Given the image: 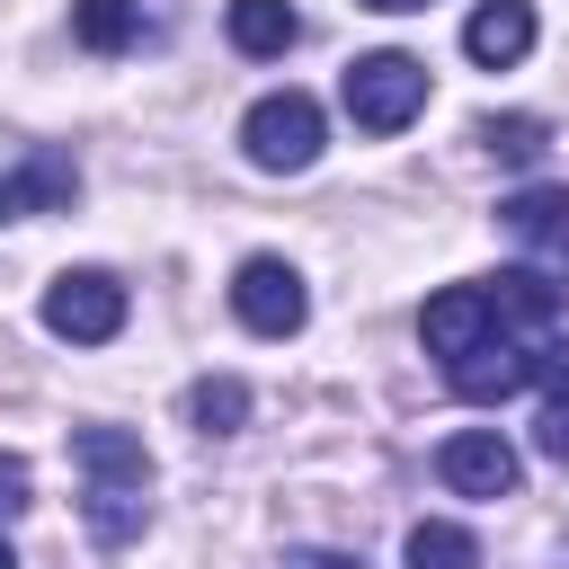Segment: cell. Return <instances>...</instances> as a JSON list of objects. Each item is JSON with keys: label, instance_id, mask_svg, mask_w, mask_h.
Listing matches in <instances>:
<instances>
[{"label": "cell", "instance_id": "obj_23", "mask_svg": "<svg viewBox=\"0 0 569 569\" xmlns=\"http://www.w3.org/2000/svg\"><path fill=\"white\" fill-rule=\"evenodd\" d=\"M0 569H18V551H9V533H0Z\"/></svg>", "mask_w": 569, "mask_h": 569}, {"label": "cell", "instance_id": "obj_2", "mask_svg": "<svg viewBox=\"0 0 569 569\" xmlns=\"http://www.w3.org/2000/svg\"><path fill=\"white\" fill-rule=\"evenodd\" d=\"M240 151H249V169H267V178H302V169L329 151L320 98H311V89H267V98L240 116Z\"/></svg>", "mask_w": 569, "mask_h": 569}, {"label": "cell", "instance_id": "obj_24", "mask_svg": "<svg viewBox=\"0 0 569 569\" xmlns=\"http://www.w3.org/2000/svg\"><path fill=\"white\" fill-rule=\"evenodd\" d=\"M560 258H569V240H560Z\"/></svg>", "mask_w": 569, "mask_h": 569}, {"label": "cell", "instance_id": "obj_4", "mask_svg": "<svg viewBox=\"0 0 569 569\" xmlns=\"http://www.w3.org/2000/svg\"><path fill=\"white\" fill-rule=\"evenodd\" d=\"M124 284L107 276V267H62L53 284H44V329L53 338H71V347H107L116 329H124Z\"/></svg>", "mask_w": 569, "mask_h": 569}, {"label": "cell", "instance_id": "obj_20", "mask_svg": "<svg viewBox=\"0 0 569 569\" xmlns=\"http://www.w3.org/2000/svg\"><path fill=\"white\" fill-rule=\"evenodd\" d=\"M533 445H542L551 462H569V400H542V418H533Z\"/></svg>", "mask_w": 569, "mask_h": 569}, {"label": "cell", "instance_id": "obj_19", "mask_svg": "<svg viewBox=\"0 0 569 569\" xmlns=\"http://www.w3.org/2000/svg\"><path fill=\"white\" fill-rule=\"evenodd\" d=\"M533 382H542L551 400H569V338H542V347H533Z\"/></svg>", "mask_w": 569, "mask_h": 569}, {"label": "cell", "instance_id": "obj_11", "mask_svg": "<svg viewBox=\"0 0 569 569\" xmlns=\"http://www.w3.org/2000/svg\"><path fill=\"white\" fill-rule=\"evenodd\" d=\"M480 293H489L498 329H551V320L569 311V293H560L542 267H498V276H480Z\"/></svg>", "mask_w": 569, "mask_h": 569}, {"label": "cell", "instance_id": "obj_21", "mask_svg": "<svg viewBox=\"0 0 569 569\" xmlns=\"http://www.w3.org/2000/svg\"><path fill=\"white\" fill-rule=\"evenodd\" d=\"M276 569H365V560H356V551H329V542H293Z\"/></svg>", "mask_w": 569, "mask_h": 569}, {"label": "cell", "instance_id": "obj_15", "mask_svg": "<svg viewBox=\"0 0 569 569\" xmlns=\"http://www.w3.org/2000/svg\"><path fill=\"white\" fill-rule=\"evenodd\" d=\"M142 36V0H71V44L80 53H124Z\"/></svg>", "mask_w": 569, "mask_h": 569}, {"label": "cell", "instance_id": "obj_17", "mask_svg": "<svg viewBox=\"0 0 569 569\" xmlns=\"http://www.w3.org/2000/svg\"><path fill=\"white\" fill-rule=\"evenodd\" d=\"M542 142H551V124H542V116H480V151H489V160L533 169V160H542Z\"/></svg>", "mask_w": 569, "mask_h": 569}, {"label": "cell", "instance_id": "obj_6", "mask_svg": "<svg viewBox=\"0 0 569 569\" xmlns=\"http://www.w3.org/2000/svg\"><path fill=\"white\" fill-rule=\"evenodd\" d=\"M71 204H80V160L62 142H27L18 160H0V222H36Z\"/></svg>", "mask_w": 569, "mask_h": 569}, {"label": "cell", "instance_id": "obj_9", "mask_svg": "<svg viewBox=\"0 0 569 569\" xmlns=\"http://www.w3.org/2000/svg\"><path fill=\"white\" fill-rule=\"evenodd\" d=\"M525 382H533V347H516L507 329H498V338H480L471 356H453V365H445V391H453V400H471V409L516 400Z\"/></svg>", "mask_w": 569, "mask_h": 569}, {"label": "cell", "instance_id": "obj_16", "mask_svg": "<svg viewBox=\"0 0 569 569\" xmlns=\"http://www.w3.org/2000/svg\"><path fill=\"white\" fill-rule=\"evenodd\" d=\"M498 222H507L516 240H569V187H516V196L498 204Z\"/></svg>", "mask_w": 569, "mask_h": 569}, {"label": "cell", "instance_id": "obj_14", "mask_svg": "<svg viewBox=\"0 0 569 569\" xmlns=\"http://www.w3.org/2000/svg\"><path fill=\"white\" fill-rule=\"evenodd\" d=\"M187 427H196V436H240V427H249V382H240V373L187 382Z\"/></svg>", "mask_w": 569, "mask_h": 569}, {"label": "cell", "instance_id": "obj_7", "mask_svg": "<svg viewBox=\"0 0 569 569\" xmlns=\"http://www.w3.org/2000/svg\"><path fill=\"white\" fill-rule=\"evenodd\" d=\"M436 480H445L453 498H516L525 453H516L498 427H453V436L436 445Z\"/></svg>", "mask_w": 569, "mask_h": 569}, {"label": "cell", "instance_id": "obj_13", "mask_svg": "<svg viewBox=\"0 0 569 569\" xmlns=\"http://www.w3.org/2000/svg\"><path fill=\"white\" fill-rule=\"evenodd\" d=\"M400 569H480V533L453 516H418L400 542Z\"/></svg>", "mask_w": 569, "mask_h": 569}, {"label": "cell", "instance_id": "obj_8", "mask_svg": "<svg viewBox=\"0 0 569 569\" xmlns=\"http://www.w3.org/2000/svg\"><path fill=\"white\" fill-rule=\"evenodd\" d=\"M480 338H498V311H489L480 284H445V293H427V311H418V347H427L436 365L471 356Z\"/></svg>", "mask_w": 569, "mask_h": 569}, {"label": "cell", "instance_id": "obj_10", "mask_svg": "<svg viewBox=\"0 0 569 569\" xmlns=\"http://www.w3.org/2000/svg\"><path fill=\"white\" fill-rule=\"evenodd\" d=\"M533 0H480L471 18H462V53L480 62V71H507V62H525L533 53Z\"/></svg>", "mask_w": 569, "mask_h": 569}, {"label": "cell", "instance_id": "obj_3", "mask_svg": "<svg viewBox=\"0 0 569 569\" xmlns=\"http://www.w3.org/2000/svg\"><path fill=\"white\" fill-rule=\"evenodd\" d=\"M338 107H347V124L356 133H400V124H418V107H427V62L418 53H356L347 62V80H338Z\"/></svg>", "mask_w": 569, "mask_h": 569}, {"label": "cell", "instance_id": "obj_18", "mask_svg": "<svg viewBox=\"0 0 569 569\" xmlns=\"http://www.w3.org/2000/svg\"><path fill=\"white\" fill-rule=\"evenodd\" d=\"M36 507V471H27V453H0V525H18Z\"/></svg>", "mask_w": 569, "mask_h": 569}, {"label": "cell", "instance_id": "obj_1", "mask_svg": "<svg viewBox=\"0 0 569 569\" xmlns=\"http://www.w3.org/2000/svg\"><path fill=\"white\" fill-rule=\"evenodd\" d=\"M71 462H80V525L89 542L124 551L151 525V453L133 427H71Z\"/></svg>", "mask_w": 569, "mask_h": 569}, {"label": "cell", "instance_id": "obj_5", "mask_svg": "<svg viewBox=\"0 0 569 569\" xmlns=\"http://www.w3.org/2000/svg\"><path fill=\"white\" fill-rule=\"evenodd\" d=\"M231 311H240V329L249 338H293L302 320H311V284L284 267V258H240L231 267Z\"/></svg>", "mask_w": 569, "mask_h": 569}, {"label": "cell", "instance_id": "obj_22", "mask_svg": "<svg viewBox=\"0 0 569 569\" xmlns=\"http://www.w3.org/2000/svg\"><path fill=\"white\" fill-rule=\"evenodd\" d=\"M356 9H382V18H400V9H427V0H356Z\"/></svg>", "mask_w": 569, "mask_h": 569}, {"label": "cell", "instance_id": "obj_12", "mask_svg": "<svg viewBox=\"0 0 569 569\" xmlns=\"http://www.w3.org/2000/svg\"><path fill=\"white\" fill-rule=\"evenodd\" d=\"M222 36H231V53L276 62V53H293L302 18H293V0H231V9H222Z\"/></svg>", "mask_w": 569, "mask_h": 569}]
</instances>
